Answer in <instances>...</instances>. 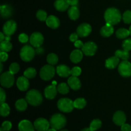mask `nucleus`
<instances>
[{"label":"nucleus","instance_id":"26","mask_svg":"<svg viewBox=\"0 0 131 131\" xmlns=\"http://www.w3.org/2000/svg\"><path fill=\"white\" fill-rule=\"evenodd\" d=\"M68 15L70 19L75 20L79 17L80 12L76 6H71V7L68 10Z\"/></svg>","mask_w":131,"mask_h":131},{"label":"nucleus","instance_id":"40","mask_svg":"<svg viewBox=\"0 0 131 131\" xmlns=\"http://www.w3.org/2000/svg\"><path fill=\"white\" fill-rule=\"evenodd\" d=\"M122 47L124 50L129 51L131 50V38L125 39L122 43Z\"/></svg>","mask_w":131,"mask_h":131},{"label":"nucleus","instance_id":"35","mask_svg":"<svg viewBox=\"0 0 131 131\" xmlns=\"http://www.w3.org/2000/svg\"><path fill=\"white\" fill-rule=\"evenodd\" d=\"M102 126V122L99 119H95L91 122L90 128L93 131L98 130Z\"/></svg>","mask_w":131,"mask_h":131},{"label":"nucleus","instance_id":"49","mask_svg":"<svg viewBox=\"0 0 131 131\" xmlns=\"http://www.w3.org/2000/svg\"><path fill=\"white\" fill-rule=\"evenodd\" d=\"M67 1L70 6H77L79 3V0H67Z\"/></svg>","mask_w":131,"mask_h":131},{"label":"nucleus","instance_id":"6","mask_svg":"<svg viewBox=\"0 0 131 131\" xmlns=\"http://www.w3.org/2000/svg\"><path fill=\"white\" fill-rule=\"evenodd\" d=\"M55 68L52 65H46L41 69L40 76L44 81H49L52 79L55 74Z\"/></svg>","mask_w":131,"mask_h":131},{"label":"nucleus","instance_id":"25","mask_svg":"<svg viewBox=\"0 0 131 131\" xmlns=\"http://www.w3.org/2000/svg\"><path fill=\"white\" fill-rule=\"evenodd\" d=\"M114 28L113 25L106 23V25L104 26L101 29V35L102 37H109L113 33Z\"/></svg>","mask_w":131,"mask_h":131},{"label":"nucleus","instance_id":"54","mask_svg":"<svg viewBox=\"0 0 131 131\" xmlns=\"http://www.w3.org/2000/svg\"><path fill=\"white\" fill-rule=\"evenodd\" d=\"M0 66H1V70H0V72H2L3 70V64H2V62L1 61V63H0Z\"/></svg>","mask_w":131,"mask_h":131},{"label":"nucleus","instance_id":"10","mask_svg":"<svg viewBox=\"0 0 131 131\" xmlns=\"http://www.w3.org/2000/svg\"><path fill=\"white\" fill-rule=\"evenodd\" d=\"M97 50V46L94 42H88L83 45L82 47V51L83 54L86 56H93L96 53Z\"/></svg>","mask_w":131,"mask_h":131},{"label":"nucleus","instance_id":"52","mask_svg":"<svg viewBox=\"0 0 131 131\" xmlns=\"http://www.w3.org/2000/svg\"><path fill=\"white\" fill-rule=\"evenodd\" d=\"M10 40H11V37H10V36H6V37H5V40L10 41Z\"/></svg>","mask_w":131,"mask_h":131},{"label":"nucleus","instance_id":"7","mask_svg":"<svg viewBox=\"0 0 131 131\" xmlns=\"http://www.w3.org/2000/svg\"><path fill=\"white\" fill-rule=\"evenodd\" d=\"M0 83L2 86L5 88H10L14 85V74H12L10 71L5 72L1 74L0 78Z\"/></svg>","mask_w":131,"mask_h":131},{"label":"nucleus","instance_id":"39","mask_svg":"<svg viewBox=\"0 0 131 131\" xmlns=\"http://www.w3.org/2000/svg\"><path fill=\"white\" fill-rule=\"evenodd\" d=\"M19 69H20V67H19V64L17 63H13L10 65V67H9V71L12 74H15L19 71Z\"/></svg>","mask_w":131,"mask_h":131},{"label":"nucleus","instance_id":"44","mask_svg":"<svg viewBox=\"0 0 131 131\" xmlns=\"http://www.w3.org/2000/svg\"><path fill=\"white\" fill-rule=\"evenodd\" d=\"M6 100V93L3 88H0V104L5 103Z\"/></svg>","mask_w":131,"mask_h":131},{"label":"nucleus","instance_id":"34","mask_svg":"<svg viewBox=\"0 0 131 131\" xmlns=\"http://www.w3.org/2000/svg\"><path fill=\"white\" fill-rule=\"evenodd\" d=\"M58 61V57L56 54L51 53L47 56V61L49 64L52 65H56Z\"/></svg>","mask_w":131,"mask_h":131},{"label":"nucleus","instance_id":"56","mask_svg":"<svg viewBox=\"0 0 131 131\" xmlns=\"http://www.w3.org/2000/svg\"><path fill=\"white\" fill-rule=\"evenodd\" d=\"M52 84H53V85L56 86V84H57V83H56V81H53V82H52Z\"/></svg>","mask_w":131,"mask_h":131},{"label":"nucleus","instance_id":"2","mask_svg":"<svg viewBox=\"0 0 131 131\" xmlns=\"http://www.w3.org/2000/svg\"><path fill=\"white\" fill-rule=\"evenodd\" d=\"M26 100L28 104L33 106H38L43 101L41 93L37 90H31L26 95Z\"/></svg>","mask_w":131,"mask_h":131},{"label":"nucleus","instance_id":"31","mask_svg":"<svg viewBox=\"0 0 131 131\" xmlns=\"http://www.w3.org/2000/svg\"><path fill=\"white\" fill-rule=\"evenodd\" d=\"M0 49H1V51H3V52H9L12 49V45L10 43V41L4 40L3 42H1L0 44Z\"/></svg>","mask_w":131,"mask_h":131},{"label":"nucleus","instance_id":"50","mask_svg":"<svg viewBox=\"0 0 131 131\" xmlns=\"http://www.w3.org/2000/svg\"><path fill=\"white\" fill-rule=\"evenodd\" d=\"M35 51L37 54H43V49L40 47H37V49H36Z\"/></svg>","mask_w":131,"mask_h":131},{"label":"nucleus","instance_id":"8","mask_svg":"<svg viewBox=\"0 0 131 131\" xmlns=\"http://www.w3.org/2000/svg\"><path fill=\"white\" fill-rule=\"evenodd\" d=\"M118 72L122 76L128 78L131 76V63L127 60H124L118 65Z\"/></svg>","mask_w":131,"mask_h":131},{"label":"nucleus","instance_id":"16","mask_svg":"<svg viewBox=\"0 0 131 131\" xmlns=\"http://www.w3.org/2000/svg\"><path fill=\"white\" fill-rule=\"evenodd\" d=\"M56 72L61 78H67L71 74V70L65 65H60L56 68Z\"/></svg>","mask_w":131,"mask_h":131},{"label":"nucleus","instance_id":"59","mask_svg":"<svg viewBox=\"0 0 131 131\" xmlns=\"http://www.w3.org/2000/svg\"><path fill=\"white\" fill-rule=\"evenodd\" d=\"M61 131H69V130H61Z\"/></svg>","mask_w":131,"mask_h":131},{"label":"nucleus","instance_id":"33","mask_svg":"<svg viewBox=\"0 0 131 131\" xmlns=\"http://www.w3.org/2000/svg\"><path fill=\"white\" fill-rule=\"evenodd\" d=\"M36 74H37V71H36L35 69L34 68L30 67L24 71V76H25L28 79H32L36 76Z\"/></svg>","mask_w":131,"mask_h":131},{"label":"nucleus","instance_id":"22","mask_svg":"<svg viewBox=\"0 0 131 131\" xmlns=\"http://www.w3.org/2000/svg\"><path fill=\"white\" fill-rule=\"evenodd\" d=\"M83 52L79 49L74 50L72 52H71L70 56V59L71 60L72 62L74 63H78L80 62L83 59Z\"/></svg>","mask_w":131,"mask_h":131},{"label":"nucleus","instance_id":"55","mask_svg":"<svg viewBox=\"0 0 131 131\" xmlns=\"http://www.w3.org/2000/svg\"><path fill=\"white\" fill-rule=\"evenodd\" d=\"M47 131H56V129H53V128H51V129H49Z\"/></svg>","mask_w":131,"mask_h":131},{"label":"nucleus","instance_id":"20","mask_svg":"<svg viewBox=\"0 0 131 131\" xmlns=\"http://www.w3.org/2000/svg\"><path fill=\"white\" fill-rule=\"evenodd\" d=\"M46 24L48 27L52 29H56L59 27L60 24V20L58 18L54 15H50L46 19Z\"/></svg>","mask_w":131,"mask_h":131},{"label":"nucleus","instance_id":"5","mask_svg":"<svg viewBox=\"0 0 131 131\" xmlns=\"http://www.w3.org/2000/svg\"><path fill=\"white\" fill-rule=\"evenodd\" d=\"M57 106L60 111L63 113H70L75 108L74 101L68 98H62L59 100Z\"/></svg>","mask_w":131,"mask_h":131},{"label":"nucleus","instance_id":"42","mask_svg":"<svg viewBox=\"0 0 131 131\" xmlns=\"http://www.w3.org/2000/svg\"><path fill=\"white\" fill-rule=\"evenodd\" d=\"M12 123L9 121H5L2 124V128L5 131H8L12 129Z\"/></svg>","mask_w":131,"mask_h":131},{"label":"nucleus","instance_id":"43","mask_svg":"<svg viewBox=\"0 0 131 131\" xmlns=\"http://www.w3.org/2000/svg\"><path fill=\"white\" fill-rule=\"evenodd\" d=\"M28 40H29L28 36L26 34H25V33H21V34L19 35V40L21 43H26V42H28Z\"/></svg>","mask_w":131,"mask_h":131},{"label":"nucleus","instance_id":"37","mask_svg":"<svg viewBox=\"0 0 131 131\" xmlns=\"http://www.w3.org/2000/svg\"><path fill=\"white\" fill-rule=\"evenodd\" d=\"M37 17L41 21H45L47 18V14L44 10H39L37 13Z\"/></svg>","mask_w":131,"mask_h":131},{"label":"nucleus","instance_id":"46","mask_svg":"<svg viewBox=\"0 0 131 131\" xmlns=\"http://www.w3.org/2000/svg\"><path fill=\"white\" fill-rule=\"evenodd\" d=\"M122 131H131V126L129 124H124L121 126Z\"/></svg>","mask_w":131,"mask_h":131},{"label":"nucleus","instance_id":"38","mask_svg":"<svg viewBox=\"0 0 131 131\" xmlns=\"http://www.w3.org/2000/svg\"><path fill=\"white\" fill-rule=\"evenodd\" d=\"M123 20L125 24H130L131 23V11L127 10L124 12L122 16Z\"/></svg>","mask_w":131,"mask_h":131},{"label":"nucleus","instance_id":"36","mask_svg":"<svg viewBox=\"0 0 131 131\" xmlns=\"http://www.w3.org/2000/svg\"><path fill=\"white\" fill-rule=\"evenodd\" d=\"M58 91L61 94L65 95L69 92V87L66 83H63L58 86Z\"/></svg>","mask_w":131,"mask_h":131},{"label":"nucleus","instance_id":"45","mask_svg":"<svg viewBox=\"0 0 131 131\" xmlns=\"http://www.w3.org/2000/svg\"><path fill=\"white\" fill-rule=\"evenodd\" d=\"M8 56L6 52H3V51H1L0 52V59H1V62H3L7 60Z\"/></svg>","mask_w":131,"mask_h":131},{"label":"nucleus","instance_id":"27","mask_svg":"<svg viewBox=\"0 0 131 131\" xmlns=\"http://www.w3.org/2000/svg\"><path fill=\"white\" fill-rule=\"evenodd\" d=\"M28 106V102L24 99H19L15 102V107L19 111H24L26 110Z\"/></svg>","mask_w":131,"mask_h":131},{"label":"nucleus","instance_id":"30","mask_svg":"<svg viewBox=\"0 0 131 131\" xmlns=\"http://www.w3.org/2000/svg\"><path fill=\"white\" fill-rule=\"evenodd\" d=\"M74 107L79 110L83 109L86 105V101L84 98H78L74 101Z\"/></svg>","mask_w":131,"mask_h":131},{"label":"nucleus","instance_id":"19","mask_svg":"<svg viewBox=\"0 0 131 131\" xmlns=\"http://www.w3.org/2000/svg\"><path fill=\"white\" fill-rule=\"evenodd\" d=\"M68 84L74 90H78L80 89L81 86V83L79 78L76 76H73V75L70 77L68 79Z\"/></svg>","mask_w":131,"mask_h":131},{"label":"nucleus","instance_id":"53","mask_svg":"<svg viewBox=\"0 0 131 131\" xmlns=\"http://www.w3.org/2000/svg\"><path fill=\"white\" fill-rule=\"evenodd\" d=\"M81 131H93V130H92V129L89 127V128H85V129H83Z\"/></svg>","mask_w":131,"mask_h":131},{"label":"nucleus","instance_id":"3","mask_svg":"<svg viewBox=\"0 0 131 131\" xmlns=\"http://www.w3.org/2000/svg\"><path fill=\"white\" fill-rule=\"evenodd\" d=\"M67 124V119L64 115L61 114H55L52 115L50 119V125L51 128L60 130L65 126Z\"/></svg>","mask_w":131,"mask_h":131},{"label":"nucleus","instance_id":"32","mask_svg":"<svg viewBox=\"0 0 131 131\" xmlns=\"http://www.w3.org/2000/svg\"><path fill=\"white\" fill-rule=\"evenodd\" d=\"M10 109L8 105L6 103H3L1 104V106H0V114L2 116H7L8 115L10 114Z\"/></svg>","mask_w":131,"mask_h":131},{"label":"nucleus","instance_id":"1","mask_svg":"<svg viewBox=\"0 0 131 131\" xmlns=\"http://www.w3.org/2000/svg\"><path fill=\"white\" fill-rule=\"evenodd\" d=\"M104 19L107 24L111 25L117 24L122 19L121 13L116 8H107L105 12Z\"/></svg>","mask_w":131,"mask_h":131},{"label":"nucleus","instance_id":"14","mask_svg":"<svg viewBox=\"0 0 131 131\" xmlns=\"http://www.w3.org/2000/svg\"><path fill=\"white\" fill-rule=\"evenodd\" d=\"M113 120L114 123L116 125L122 126L124 124H125V122H126V116H125V113L123 111H118L114 114Z\"/></svg>","mask_w":131,"mask_h":131},{"label":"nucleus","instance_id":"47","mask_svg":"<svg viewBox=\"0 0 131 131\" xmlns=\"http://www.w3.org/2000/svg\"><path fill=\"white\" fill-rule=\"evenodd\" d=\"M78 37H79V36H78V33H72V34L70 35V37H69V39H70V40L71 41V42H75V41L78 40Z\"/></svg>","mask_w":131,"mask_h":131},{"label":"nucleus","instance_id":"29","mask_svg":"<svg viewBox=\"0 0 131 131\" xmlns=\"http://www.w3.org/2000/svg\"><path fill=\"white\" fill-rule=\"evenodd\" d=\"M115 55L117 56L119 58H122L124 60H128L129 57H130V54H129V51H125V50H117L115 52Z\"/></svg>","mask_w":131,"mask_h":131},{"label":"nucleus","instance_id":"11","mask_svg":"<svg viewBox=\"0 0 131 131\" xmlns=\"http://www.w3.org/2000/svg\"><path fill=\"white\" fill-rule=\"evenodd\" d=\"M50 126V122L43 118L37 119L34 122L35 128L38 131H47Z\"/></svg>","mask_w":131,"mask_h":131},{"label":"nucleus","instance_id":"51","mask_svg":"<svg viewBox=\"0 0 131 131\" xmlns=\"http://www.w3.org/2000/svg\"><path fill=\"white\" fill-rule=\"evenodd\" d=\"M5 36L3 33H0V42H2L5 40Z\"/></svg>","mask_w":131,"mask_h":131},{"label":"nucleus","instance_id":"57","mask_svg":"<svg viewBox=\"0 0 131 131\" xmlns=\"http://www.w3.org/2000/svg\"><path fill=\"white\" fill-rule=\"evenodd\" d=\"M129 31H130V35H131V26H130V28H129Z\"/></svg>","mask_w":131,"mask_h":131},{"label":"nucleus","instance_id":"24","mask_svg":"<svg viewBox=\"0 0 131 131\" xmlns=\"http://www.w3.org/2000/svg\"><path fill=\"white\" fill-rule=\"evenodd\" d=\"M69 4L67 0H56L54 2V7L58 11L64 12L69 8Z\"/></svg>","mask_w":131,"mask_h":131},{"label":"nucleus","instance_id":"23","mask_svg":"<svg viewBox=\"0 0 131 131\" xmlns=\"http://www.w3.org/2000/svg\"><path fill=\"white\" fill-rule=\"evenodd\" d=\"M119 58L117 56H112L111 58H109L108 59L106 60V63H105V66L106 68L109 69H115L116 67L118 66L119 63Z\"/></svg>","mask_w":131,"mask_h":131},{"label":"nucleus","instance_id":"28","mask_svg":"<svg viewBox=\"0 0 131 131\" xmlns=\"http://www.w3.org/2000/svg\"><path fill=\"white\" fill-rule=\"evenodd\" d=\"M130 35V31L125 28H120L118 29L116 33V36L118 38L120 39H124Z\"/></svg>","mask_w":131,"mask_h":131},{"label":"nucleus","instance_id":"12","mask_svg":"<svg viewBox=\"0 0 131 131\" xmlns=\"http://www.w3.org/2000/svg\"><path fill=\"white\" fill-rule=\"evenodd\" d=\"M29 42L33 47H36V48L40 47L43 42V35L42 33H38V32L33 33L29 38Z\"/></svg>","mask_w":131,"mask_h":131},{"label":"nucleus","instance_id":"48","mask_svg":"<svg viewBox=\"0 0 131 131\" xmlns=\"http://www.w3.org/2000/svg\"><path fill=\"white\" fill-rule=\"evenodd\" d=\"M83 45L84 44H83V43L81 40H77L75 41V43H74V46H75V47L78 49L83 47Z\"/></svg>","mask_w":131,"mask_h":131},{"label":"nucleus","instance_id":"21","mask_svg":"<svg viewBox=\"0 0 131 131\" xmlns=\"http://www.w3.org/2000/svg\"><path fill=\"white\" fill-rule=\"evenodd\" d=\"M1 15L3 18H9L13 14V8L8 5H3L0 6Z\"/></svg>","mask_w":131,"mask_h":131},{"label":"nucleus","instance_id":"58","mask_svg":"<svg viewBox=\"0 0 131 131\" xmlns=\"http://www.w3.org/2000/svg\"><path fill=\"white\" fill-rule=\"evenodd\" d=\"M0 131H5V130H4L3 129V128H2V127H1V129H0Z\"/></svg>","mask_w":131,"mask_h":131},{"label":"nucleus","instance_id":"18","mask_svg":"<svg viewBox=\"0 0 131 131\" xmlns=\"http://www.w3.org/2000/svg\"><path fill=\"white\" fill-rule=\"evenodd\" d=\"M19 131H35V127L29 120H23L18 125Z\"/></svg>","mask_w":131,"mask_h":131},{"label":"nucleus","instance_id":"13","mask_svg":"<svg viewBox=\"0 0 131 131\" xmlns=\"http://www.w3.org/2000/svg\"><path fill=\"white\" fill-rule=\"evenodd\" d=\"M92 27L89 24L83 23L77 28V33L80 37H88L92 32Z\"/></svg>","mask_w":131,"mask_h":131},{"label":"nucleus","instance_id":"9","mask_svg":"<svg viewBox=\"0 0 131 131\" xmlns=\"http://www.w3.org/2000/svg\"><path fill=\"white\" fill-rule=\"evenodd\" d=\"M17 29V24L14 20H9L6 21L3 27V33L6 36H11Z\"/></svg>","mask_w":131,"mask_h":131},{"label":"nucleus","instance_id":"41","mask_svg":"<svg viewBox=\"0 0 131 131\" xmlns=\"http://www.w3.org/2000/svg\"><path fill=\"white\" fill-rule=\"evenodd\" d=\"M81 74V69L79 67H74L71 70V74L73 76L78 77Z\"/></svg>","mask_w":131,"mask_h":131},{"label":"nucleus","instance_id":"15","mask_svg":"<svg viewBox=\"0 0 131 131\" xmlns=\"http://www.w3.org/2000/svg\"><path fill=\"white\" fill-rule=\"evenodd\" d=\"M17 86L20 91H26L29 86L28 78L25 76L19 77L17 80Z\"/></svg>","mask_w":131,"mask_h":131},{"label":"nucleus","instance_id":"17","mask_svg":"<svg viewBox=\"0 0 131 131\" xmlns=\"http://www.w3.org/2000/svg\"><path fill=\"white\" fill-rule=\"evenodd\" d=\"M58 89H56V87L55 85H49L46 87L44 90L45 97L48 99H53L55 98L57 94Z\"/></svg>","mask_w":131,"mask_h":131},{"label":"nucleus","instance_id":"4","mask_svg":"<svg viewBox=\"0 0 131 131\" xmlns=\"http://www.w3.org/2000/svg\"><path fill=\"white\" fill-rule=\"evenodd\" d=\"M35 50L31 46H29V45H26V46H23L20 49V58L24 61H27V62L30 61L35 57Z\"/></svg>","mask_w":131,"mask_h":131}]
</instances>
